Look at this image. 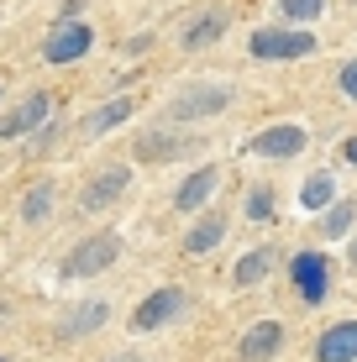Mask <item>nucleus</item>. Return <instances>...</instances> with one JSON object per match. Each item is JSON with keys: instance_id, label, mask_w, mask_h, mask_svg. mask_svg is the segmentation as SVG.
Listing matches in <instances>:
<instances>
[{"instance_id": "obj_1", "label": "nucleus", "mask_w": 357, "mask_h": 362, "mask_svg": "<svg viewBox=\"0 0 357 362\" xmlns=\"http://www.w3.org/2000/svg\"><path fill=\"white\" fill-rule=\"evenodd\" d=\"M200 153V136H194L189 127H147L137 136V147H131V158H142V163H174V158H189Z\"/></svg>"}, {"instance_id": "obj_2", "label": "nucleus", "mask_w": 357, "mask_h": 362, "mask_svg": "<svg viewBox=\"0 0 357 362\" xmlns=\"http://www.w3.org/2000/svg\"><path fill=\"white\" fill-rule=\"evenodd\" d=\"M184 310H189V294H184L179 284H158V289L147 294L137 310H131V331H137V336H153V331L174 326Z\"/></svg>"}, {"instance_id": "obj_3", "label": "nucleus", "mask_w": 357, "mask_h": 362, "mask_svg": "<svg viewBox=\"0 0 357 362\" xmlns=\"http://www.w3.org/2000/svg\"><path fill=\"white\" fill-rule=\"evenodd\" d=\"M226 105H231V84H189V90L174 95L168 121H174V127H194V121H205V116H221Z\"/></svg>"}, {"instance_id": "obj_4", "label": "nucleus", "mask_w": 357, "mask_h": 362, "mask_svg": "<svg viewBox=\"0 0 357 362\" xmlns=\"http://www.w3.org/2000/svg\"><path fill=\"white\" fill-rule=\"evenodd\" d=\"M116 257H121V236L116 231H95L64 257V279H95V273H105Z\"/></svg>"}, {"instance_id": "obj_5", "label": "nucleus", "mask_w": 357, "mask_h": 362, "mask_svg": "<svg viewBox=\"0 0 357 362\" xmlns=\"http://www.w3.org/2000/svg\"><path fill=\"white\" fill-rule=\"evenodd\" d=\"M127 184H131V168H127V163L100 168V173L79 189V210H84V216H100V210H110L121 194H127Z\"/></svg>"}, {"instance_id": "obj_6", "label": "nucleus", "mask_w": 357, "mask_h": 362, "mask_svg": "<svg viewBox=\"0 0 357 362\" xmlns=\"http://www.w3.org/2000/svg\"><path fill=\"white\" fill-rule=\"evenodd\" d=\"M315 37L310 32H284V27H257L252 32V58H310Z\"/></svg>"}, {"instance_id": "obj_7", "label": "nucleus", "mask_w": 357, "mask_h": 362, "mask_svg": "<svg viewBox=\"0 0 357 362\" xmlns=\"http://www.w3.org/2000/svg\"><path fill=\"white\" fill-rule=\"evenodd\" d=\"M289 279L300 284V299L305 305H321V299L331 294V257L326 252H300L289 263Z\"/></svg>"}, {"instance_id": "obj_8", "label": "nucleus", "mask_w": 357, "mask_h": 362, "mask_svg": "<svg viewBox=\"0 0 357 362\" xmlns=\"http://www.w3.org/2000/svg\"><path fill=\"white\" fill-rule=\"evenodd\" d=\"M95 32L84 27V21H64V27H53V37L42 42V58L47 64H79L84 53H90Z\"/></svg>"}, {"instance_id": "obj_9", "label": "nucleus", "mask_w": 357, "mask_h": 362, "mask_svg": "<svg viewBox=\"0 0 357 362\" xmlns=\"http://www.w3.org/2000/svg\"><path fill=\"white\" fill-rule=\"evenodd\" d=\"M252 158H274V163H284V158H300L305 153V127H263L247 142Z\"/></svg>"}, {"instance_id": "obj_10", "label": "nucleus", "mask_w": 357, "mask_h": 362, "mask_svg": "<svg viewBox=\"0 0 357 362\" xmlns=\"http://www.w3.org/2000/svg\"><path fill=\"white\" fill-rule=\"evenodd\" d=\"M216 184H221V168H216V163L194 168L189 179L179 184V194H174V210H179V216H200V210H211V194H216Z\"/></svg>"}, {"instance_id": "obj_11", "label": "nucleus", "mask_w": 357, "mask_h": 362, "mask_svg": "<svg viewBox=\"0 0 357 362\" xmlns=\"http://www.w3.org/2000/svg\"><path fill=\"white\" fill-rule=\"evenodd\" d=\"M47 110H53V95L32 90L21 105H11V116H0V136H27L37 127H47Z\"/></svg>"}, {"instance_id": "obj_12", "label": "nucleus", "mask_w": 357, "mask_h": 362, "mask_svg": "<svg viewBox=\"0 0 357 362\" xmlns=\"http://www.w3.org/2000/svg\"><path fill=\"white\" fill-rule=\"evenodd\" d=\"M279 346H284V326H279V320H257V326L242 331L237 357H242V362H274Z\"/></svg>"}, {"instance_id": "obj_13", "label": "nucleus", "mask_w": 357, "mask_h": 362, "mask_svg": "<svg viewBox=\"0 0 357 362\" xmlns=\"http://www.w3.org/2000/svg\"><path fill=\"white\" fill-rule=\"evenodd\" d=\"M226 210H200V221H194L189 231H184V252L189 257H205V252H216L221 242H226Z\"/></svg>"}, {"instance_id": "obj_14", "label": "nucleus", "mask_w": 357, "mask_h": 362, "mask_svg": "<svg viewBox=\"0 0 357 362\" xmlns=\"http://www.w3.org/2000/svg\"><path fill=\"white\" fill-rule=\"evenodd\" d=\"M315 362H357V320H336L315 341Z\"/></svg>"}, {"instance_id": "obj_15", "label": "nucleus", "mask_w": 357, "mask_h": 362, "mask_svg": "<svg viewBox=\"0 0 357 362\" xmlns=\"http://www.w3.org/2000/svg\"><path fill=\"white\" fill-rule=\"evenodd\" d=\"M110 320V305L105 299H84V305H74L64 315V326H58V336H69V341H79V336H95Z\"/></svg>"}, {"instance_id": "obj_16", "label": "nucleus", "mask_w": 357, "mask_h": 362, "mask_svg": "<svg viewBox=\"0 0 357 362\" xmlns=\"http://www.w3.org/2000/svg\"><path fill=\"white\" fill-rule=\"evenodd\" d=\"M131 110H137V100H131V95H116V100H105V105H95V110H90L84 132H90V136H105L110 127H121V121H127Z\"/></svg>"}, {"instance_id": "obj_17", "label": "nucleus", "mask_w": 357, "mask_h": 362, "mask_svg": "<svg viewBox=\"0 0 357 362\" xmlns=\"http://www.w3.org/2000/svg\"><path fill=\"white\" fill-rule=\"evenodd\" d=\"M274 263H279V252L274 247H257V252H247V257H237V268H231V279L242 284V289H257V284L274 273Z\"/></svg>"}, {"instance_id": "obj_18", "label": "nucleus", "mask_w": 357, "mask_h": 362, "mask_svg": "<svg viewBox=\"0 0 357 362\" xmlns=\"http://www.w3.org/2000/svg\"><path fill=\"white\" fill-rule=\"evenodd\" d=\"M53 199H58V189H53V179H37L27 194H21V221L27 226H42L47 216H53Z\"/></svg>"}, {"instance_id": "obj_19", "label": "nucleus", "mask_w": 357, "mask_h": 362, "mask_svg": "<svg viewBox=\"0 0 357 362\" xmlns=\"http://www.w3.org/2000/svg\"><path fill=\"white\" fill-rule=\"evenodd\" d=\"M300 205L305 210H315V216H326L331 205H336V179L321 168V173H310V179L300 184Z\"/></svg>"}, {"instance_id": "obj_20", "label": "nucleus", "mask_w": 357, "mask_h": 362, "mask_svg": "<svg viewBox=\"0 0 357 362\" xmlns=\"http://www.w3.org/2000/svg\"><path fill=\"white\" fill-rule=\"evenodd\" d=\"M221 32H226V16H221V11H205L200 21H189V32H184V47H211Z\"/></svg>"}, {"instance_id": "obj_21", "label": "nucleus", "mask_w": 357, "mask_h": 362, "mask_svg": "<svg viewBox=\"0 0 357 362\" xmlns=\"http://www.w3.org/2000/svg\"><path fill=\"white\" fill-rule=\"evenodd\" d=\"M352 221H357V205L352 199H336V205L326 210V242H341V236L352 231Z\"/></svg>"}, {"instance_id": "obj_22", "label": "nucleus", "mask_w": 357, "mask_h": 362, "mask_svg": "<svg viewBox=\"0 0 357 362\" xmlns=\"http://www.w3.org/2000/svg\"><path fill=\"white\" fill-rule=\"evenodd\" d=\"M326 11V0H279V16L284 21H315Z\"/></svg>"}, {"instance_id": "obj_23", "label": "nucleus", "mask_w": 357, "mask_h": 362, "mask_svg": "<svg viewBox=\"0 0 357 362\" xmlns=\"http://www.w3.org/2000/svg\"><path fill=\"white\" fill-rule=\"evenodd\" d=\"M247 216H252V221H268V216H274V189H252V194H247Z\"/></svg>"}, {"instance_id": "obj_24", "label": "nucleus", "mask_w": 357, "mask_h": 362, "mask_svg": "<svg viewBox=\"0 0 357 362\" xmlns=\"http://www.w3.org/2000/svg\"><path fill=\"white\" fill-rule=\"evenodd\" d=\"M341 90H347V95L357 100V58H352V64H347V69H341Z\"/></svg>"}, {"instance_id": "obj_25", "label": "nucleus", "mask_w": 357, "mask_h": 362, "mask_svg": "<svg viewBox=\"0 0 357 362\" xmlns=\"http://www.w3.org/2000/svg\"><path fill=\"white\" fill-rule=\"evenodd\" d=\"M341 158H347V163L357 168V136H347V142H341Z\"/></svg>"}, {"instance_id": "obj_26", "label": "nucleus", "mask_w": 357, "mask_h": 362, "mask_svg": "<svg viewBox=\"0 0 357 362\" xmlns=\"http://www.w3.org/2000/svg\"><path fill=\"white\" fill-rule=\"evenodd\" d=\"M110 362H142V357H131V352H121V357H110Z\"/></svg>"}, {"instance_id": "obj_27", "label": "nucleus", "mask_w": 357, "mask_h": 362, "mask_svg": "<svg viewBox=\"0 0 357 362\" xmlns=\"http://www.w3.org/2000/svg\"><path fill=\"white\" fill-rule=\"evenodd\" d=\"M347 257H352V263H357V236H352V242H347Z\"/></svg>"}, {"instance_id": "obj_28", "label": "nucleus", "mask_w": 357, "mask_h": 362, "mask_svg": "<svg viewBox=\"0 0 357 362\" xmlns=\"http://www.w3.org/2000/svg\"><path fill=\"white\" fill-rule=\"evenodd\" d=\"M0 362H6V357H0Z\"/></svg>"}]
</instances>
